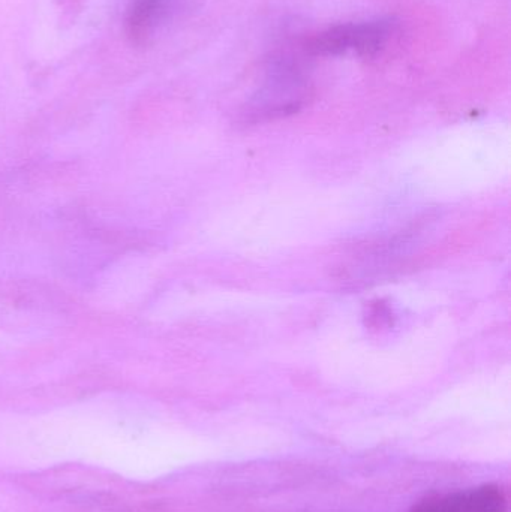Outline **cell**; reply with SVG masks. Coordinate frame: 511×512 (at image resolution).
I'll return each mask as SVG.
<instances>
[{"label":"cell","instance_id":"4","mask_svg":"<svg viewBox=\"0 0 511 512\" xmlns=\"http://www.w3.org/2000/svg\"><path fill=\"white\" fill-rule=\"evenodd\" d=\"M179 0H132L126 15V33L132 44H146L177 9Z\"/></svg>","mask_w":511,"mask_h":512},{"label":"cell","instance_id":"3","mask_svg":"<svg viewBox=\"0 0 511 512\" xmlns=\"http://www.w3.org/2000/svg\"><path fill=\"white\" fill-rule=\"evenodd\" d=\"M411 512H507V498L500 487L486 484L453 495L431 496Z\"/></svg>","mask_w":511,"mask_h":512},{"label":"cell","instance_id":"1","mask_svg":"<svg viewBox=\"0 0 511 512\" xmlns=\"http://www.w3.org/2000/svg\"><path fill=\"white\" fill-rule=\"evenodd\" d=\"M282 51L270 60L263 86L246 107L245 117L249 122L278 119L296 113L303 107L309 95V81L303 53Z\"/></svg>","mask_w":511,"mask_h":512},{"label":"cell","instance_id":"2","mask_svg":"<svg viewBox=\"0 0 511 512\" xmlns=\"http://www.w3.org/2000/svg\"><path fill=\"white\" fill-rule=\"evenodd\" d=\"M396 27L398 23L392 18L338 24L306 39L302 50L308 57L338 56L348 51L374 54L392 39Z\"/></svg>","mask_w":511,"mask_h":512}]
</instances>
